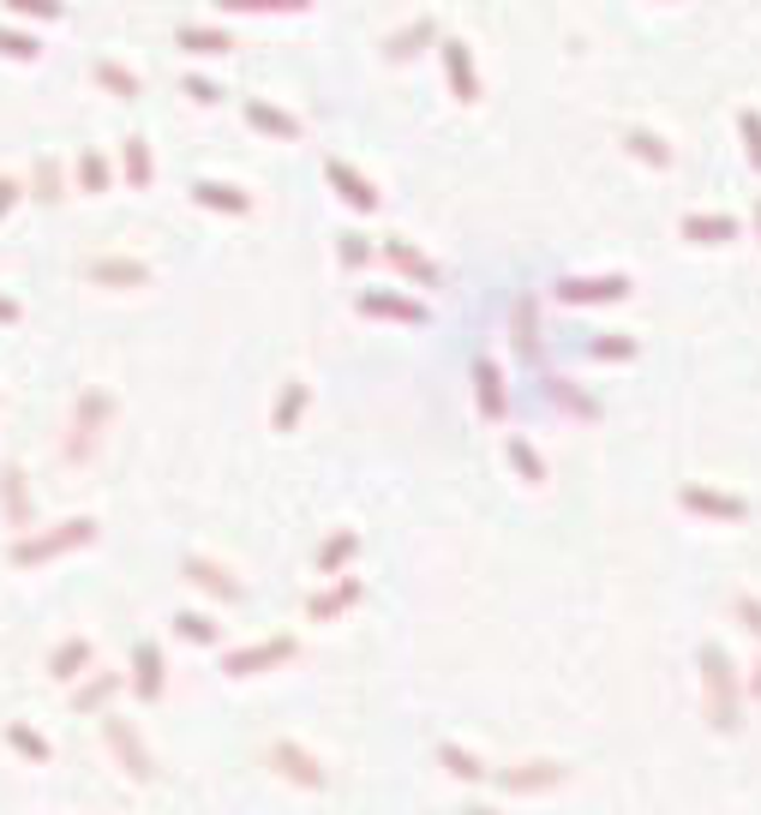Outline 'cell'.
Listing matches in <instances>:
<instances>
[{"mask_svg": "<svg viewBox=\"0 0 761 815\" xmlns=\"http://www.w3.org/2000/svg\"><path fill=\"white\" fill-rule=\"evenodd\" d=\"M295 654H300L295 635H264V642L228 647V654H222V671H228V678H264V671H283Z\"/></svg>", "mask_w": 761, "mask_h": 815, "instance_id": "obj_6", "label": "cell"}, {"mask_svg": "<svg viewBox=\"0 0 761 815\" xmlns=\"http://www.w3.org/2000/svg\"><path fill=\"white\" fill-rule=\"evenodd\" d=\"M630 145H636V157H648V162H671V150L659 145V138H648V133H630Z\"/></svg>", "mask_w": 761, "mask_h": 815, "instance_id": "obj_39", "label": "cell"}, {"mask_svg": "<svg viewBox=\"0 0 761 815\" xmlns=\"http://www.w3.org/2000/svg\"><path fill=\"white\" fill-rule=\"evenodd\" d=\"M7 744L19 749L24 761H36V768H48V761H55V744H48V737L36 732L31 720H12V725H7Z\"/></svg>", "mask_w": 761, "mask_h": 815, "instance_id": "obj_18", "label": "cell"}, {"mask_svg": "<svg viewBox=\"0 0 761 815\" xmlns=\"http://www.w3.org/2000/svg\"><path fill=\"white\" fill-rule=\"evenodd\" d=\"M120 162H126V181H132V186H150V145L138 133L120 145Z\"/></svg>", "mask_w": 761, "mask_h": 815, "instance_id": "obj_30", "label": "cell"}, {"mask_svg": "<svg viewBox=\"0 0 761 815\" xmlns=\"http://www.w3.org/2000/svg\"><path fill=\"white\" fill-rule=\"evenodd\" d=\"M557 295H564V300H624L630 283H624V276H606V283H564Z\"/></svg>", "mask_w": 761, "mask_h": 815, "instance_id": "obj_23", "label": "cell"}, {"mask_svg": "<svg viewBox=\"0 0 761 815\" xmlns=\"http://www.w3.org/2000/svg\"><path fill=\"white\" fill-rule=\"evenodd\" d=\"M462 815H504V810H492V804H468Z\"/></svg>", "mask_w": 761, "mask_h": 815, "instance_id": "obj_45", "label": "cell"}, {"mask_svg": "<svg viewBox=\"0 0 761 815\" xmlns=\"http://www.w3.org/2000/svg\"><path fill=\"white\" fill-rule=\"evenodd\" d=\"M731 611H738V623L761 642V600H756V594H738V600H731Z\"/></svg>", "mask_w": 761, "mask_h": 815, "instance_id": "obj_35", "label": "cell"}, {"mask_svg": "<svg viewBox=\"0 0 761 815\" xmlns=\"http://www.w3.org/2000/svg\"><path fill=\"white\" fill-rule=\"evenodd\" d=\"M19 193H24V186H19V181H12V174H0V216H7V210H12V204H19Z\"/></svg>", "mask_w": 761, "mask_h": 815, "instance_id": "obj_40", "label": "cell"}, {"mask_svg": "<svg viewBox=\"0 0 761 815\" xmlns=\"http://www.w3.org/2000/svg\"><path fill=\"white\" fill-rule=\"evenodd\" d=\"M264 768H270L276 780L300 785V792H324L330 785V768L307 744H295V737H270V744H264Z\"/></svg>", "mask_w": 761, "mask_h": 815, "instance_id": "obj_4", "label": "cell"}, {"mask_svg": "<svg viewBox=\"0 0 761 815\" xmlns=\"http://www.w3.org/2000/svg\"><path fill=\"white\" fill-rule=\"evenodd\" d=\"M103 744H108L114 768H120L126 780H138V785L157 780V756H150V744L138 737L132 720H120V713H103Z\"/></svg>", "mask_w": 761, "mask_h": 815, "instance_id": "obj_5", "label": "cell"}, {"mask_svg": "<svg viewBox=\"0 0 761 815\" xmlns=\"http://www.w3.org/2000/svg\"><path fill=\"white\" fill-rule=\"evenodd\" d=\"M354 606H360V582H354V576H342L336 588L312 594V600H307V618H312V623H336L342 611H354Z\"/></svg>", "mask_w": 761, "mask_h": 815, "instance_id": "obj_15", "label": "cell"}, {"mask_svg": "<svg viewBox=\"0 0 761 815\" xmlns=\"http://www.w3.org/2000/svg\"><path fill=\"white\" fill-rule=\"evenodd\" d=\"M504 450H510V462H516V474L528 480V486H545V462H540V450L528 438H510L504 444Z\"/></svg>", "mask_w": 761, "mask_h": 815, "instance_id": "obj_27", "label": "cell"}, {"mask_svg": "<svg viewBox=\"0 0 761 815\" xmlns=\"http://www.w3.org/2000/svg\"><path fill=\"white\" fill-rule=\"evenodd\" d=\"M246 120H252V126H264V133H283V138H295V133H300V126L288 120V114H276L270 102H246Z\"/></svg>", "mask_w": 761, "mask_h": 815, "instance_id": "obj_32", "label": "cell"}, {"mask_svg": "<svg viewBox=\"0 0 761 815\" xmlns=\"http://www.w3.org/2000/svg\"><path fill=\"white\" fill-rule=\"evenodd\" d=\"M474 378H480V414L498 420V414H504V378H498V366H492V360H474Z\"/></svg>", "mask_w": 761, "mask_h": 815, "instance_id": "obj_22", "label": "cell"}, {"mask_svg": "<svg viewBox=\"0 0 761 815\" xmlns=\"http://www.w3.org/2000/svg\"><path fill=\"white\" fill-rule=\"evenodd\" d=\"M683 234L690 240H731L738 222H731V216H683Z\"/></svg>", "mask_w": 761, "mask_h": 815, "instance_id": "obj_31", "label": "cell"}, {"mask_svg": "<svg viewBox=\"0 0 761 815\" xmlns=\"http://www.w3.org/2000/svg\"><path fill=\"white\" fill-rule=\"evenodd\" d=\"M60 193H67V174H60V157H55V150H43V157L31 162V198H36V204H55Z\"/></svg>", "mask_w": 761, "mask_h": 815, "instance_id": "obj_17", "label": "cell"}, {"mask_svg": "<svg viewBox=\"0 0 761 815\" xmlns=\"http://www.w3.org/2000/svg\"><path fill=\"white\" fill-rule=\"evenodd\" d=\"M360 552V533L354 528H342V533H330V540L319 546V570L324 576H342V570H348V558Z\"/></svg>", "mask_w": 761, "mask_h": 815, "instance_id": "obj_20", "label": "cell"}, {"mask_svg": "<svg viewBox=\"0 0 761 815\" xmlns=\"http://www.w3.org/2000/svg\"><path fill=\"white\" fill-rule=\"evenodd\" d=\"M132 690L138 702H162V690H169V659H162V647L150 642H132Z\"/></svg>", "mask_w": 761, "mask_h": 815, "instance_id": "obj_11", "label": "cell"}, {"mask_svg": "<svg viewBox=\"0 0 761 815\" xmlns=\"http://www.w3.org/2000/svg\"><path fill=\"white\" fill-rule=\"evenodd\" d=\"M438 768L450 773V780H462V785H480V780H492V768H486V761H480L474 749L450 744V737H443V744H438Z\"/></svg>", "mask_w": 761, "mask_h": 815, "instance_id": "obj_16", "label": "cell"}, {"mask_svg": "<svg viewBox=\"0 0 761 815\" xmlns=\"http://www.w3.org/2000/svg\"><path fill=\"white\" fill-rule=\"evenodd\" d=\"M84 276L103 288H145L150 283V264L145 259H126V252H96V259H84Z\"/></svg>", "mask_w": 761, "mask_h": 815, "instance_id": "obj_10", "label": "cell"}, {"mask_svg": "<svg viewBox=\"0 0 761 815\" xmlns=\"http://www.w3.org/2000/svg\"><path fill=\"white\" fill-rule=\"evenodd\" d=\"M79 186H84V193H108V157L96 145L79 150Z\"/></svg>", "mask_w": 761, "mask_h": 815, "instance_id": "obj_26", "label": "cell"}, {"mask_svg": "<svg viewBox=\"0 0 761 815\" xmlns=\"http://www.w3.org/2000/svg\"><path fill=\"white\" fill-rule=\"evenodd\" d=\"M0 55H12V60H36V55H43V43H36L31 31H12V24H0Z\"/></svg>", "mask_w": 761, "mask_h": 815, "instance_id": "obj_33", "label": "cell"}, {"mask_svg": "<svg viewBox=\"0 0 761 815\" xmlns=\"http://www.w3.org/2000/svg\"><path fill=\"white\" fill-rule=\"evenodd\" d=\"M492 780H498L510 797H545V792H557V785L569 780V768H564V761H545V756H540V761H516V768H498Z\"/></svg>", "mask_w": 761, "mask_h": 815, "instance_id": "obj_7", "label": "cell"}, {"mask_svg": "<svg viewBox=\"0 0 761 815\" xmlns=\"http://www.w3.org/2000/svg\"><path fill=\"white\" fill-rule=\"evenodd\" d=\"M695 666H702V713H707V725H714L719 737H738V732H743V702H750V690H743V678H738V666H731V654H726L719 642H702Z\"/></svg>", "mask_w": 761, "mask_h": 815, "instance_id": "obj_1", "label": "cell"}, {"mask_svg": "<svg viewBox=\"0 0 761 815\" xmlns=\"http://www.w3.org/2000/svg\"><path fill=\"white\" fill-rule=\"evenodd\" d=\"M683 509H690V516H714V521H743V516H750V498H738V492L683 486Z\"/></svg>", "mask_w": 761, "mask_h": 815, "instance_id": "obj_14", "label": "cell"}, {"mask_svg": "<svg viewBox=\"0 0 761 815\" xmlns=\"http://www.w3.org/2000/svg\"><path fill=\"white\" fill-rule=\"evenodd\" d=\"M181 576L193 582V588H205L210 600H222V606H240V600H246V582H240L228 564H217V558H198V552H186Z\"/></svg>", "mask_w": 761, "mask_h": 815, "instance_id": "obj_9", "label": "cell"}, {"mask_svg": "<svg viewBox=\"0 0 761 815\" xmlns=\"http://www.w3.org/2000/svg\"><path fill=\"white\" fill-rule=\"evenodd\" d=\"M300 414H307V384H300V378H288V390H283V397H276V408H270V426H276V432H295Z\"/></svg>", "mask_w": 761, "mask_h": 815, "instance_id": "obj_21", "label": "cell"}, {"mask_svg": "<svg viewBox=\"0 0 761 815\" xmlns=\"http://www.w3.org/2000/svg\"><path fill=\"white\" fill-rule=\"evenodd\" d=\"M114 414H120V402L108 397L103 384L79 390V402H72V420H67V438H60V462L67 468H84L96 450H103V432L114 426Z\"/></svg>", "mask_w": 761, "mask_h": 815, "instance_id": "obj_2", "label": "cell"}, {"mask_svg": "<svg viewBox=\"0 0 761 815\" xmlns=\"http://www.w3.org/2000/svg\"><path fill=\"white\" fill-rule=\"evenodd\" d=\"M743 138H750V162H761V120L756 114H743Z\"/></svg>", "mask_w": 761, "mask_h": 815, "instance_id": "obj_41", "label": "cell"}, {"mask_svg": "<svg viewBox=\"0 0 761 815\" xmlns=\"http://www.w3.org/2000/svg\"><path fill=\"white\" fill-rule=\"evenodd\" d=\"M91 540H96V521L91 516H67V521H55V528H31L24 540H12L7 564L36 570V564H55V558L79 552V546H91Z\"/></svg>", "mask_w": 761, "mask_h": 815, "instance_id": "obj_3", "label": "cell"}, {"mask_svg": "<svg viewBox=\"0 0 761 815\" xmlns=\"http://www.w3.org/2000/svg\"><path fill=\"white\" fill-rule=\"evenodd\" d=\"M120 671H91V678H79V684H72V696H67V702H72V713H91V720H103V713H114L108 702H114V696H120Z\"/></svg>", "mask_w": 761, "mask_h": 815, "instance_id": "obj_13", "label": "cell"}, {"mask_svg": "<svg viewBox=\"0 0 761 815\" xmlns=\"http://www.w3.org/2000/svg\"><path fill=\"white\" fill-rule=\"evenodd\" d=\"M743 690H750L756 702H761V654H756V671H750V678H743Z\"/></svg>", "mask_w": 761, "mask_h": 815, "instance_id": "obj_44", "label": "cell"}, {"mask_svg": "<svg viewBox=\"0 0 761 815\" xmlns=\"http://www.w3.org/2000/svg\"><path fill=\"white\" fill-rule=\"evenodd\" d=\"M181 48H193V55H228V31H205V24H181Z\"/></svg>", "mask_w": 761, "mask_h": 815, "instance_id": "obj_28", "label": "cell"}, {"mask_svg": "<svg viewBox=\"0 0 761 815\" xmlns=\"http://www.w3.org/2000/svg\"><path fill=\"white\" fill-rule=\"evenodd\" d=\"M91 72H96V84H108L114 96H138V72L132 67H120V60H91Z\"/></svg>", "mask_w": 761, "mask_h": 815, "instance_id": "obj_24", "label": "cell"}, {"mask_svg": "<svg viewBox=\"0 0 761 815\" xmlns=\"http://www.w3.org/2000/svg\"><path fill=\"white\" fill-rule=\"evenodd\" d=\"M174 635H186V642H198V647H217V618H210V611H181V618H174Z\"/></svg>", "mask_w": 761, "mask_h": 815, "instance_id": "obj_25", "label": "cell"}, {"mask_svg": "<svg viewBox=\"0 0 761 815\" xmlns=\"http://www.w3.org/2000/svg\"><path fill=\"white\" fill-rule=\"evenodd\" d=\"M186 91H193L198 102H217L222 91H217V84H210V79H186Z\"/></svg>", "mask_w": 761, "mask_h": 815, "instance_id": "obj_42", "label": "cell"}, {"mask_svg": "<svg viewBox=\"0 0 761 815\" xmlns=\"http://www.w3.org/2000/svg\"><path fill=\"white\" fill-rule=\"evenodd\" d=\"M330 181H336L342 193H348V204H360V210H372V204H378V193H372V186H366L360 174L348 169V162H330Z\"/></svg>", "mask_w": 761, "mask_h": 815, "instance_id": "obj_29", "label": "cell"}, {"mask_svg": "<svg viewBox=\"0 0 761 815\" xmlns=\"http://www.w3.org/2000/svg\"><path fill=\"white\" fill-rule=\"evenodd\" d=\"M222 12H270V7H307V0H217Z\"/></svg>", "mask_w": 761, "mask_h": 815, "instance_id": "obj_38", "label": "cell"}, {"mask_svg": "<svg viewBox=\"0 0 761 815\" xmlns=\"http://www.w3.org/2000/svg\"><path fill=\"white\" fill-rule=\"evenodd\" d=\"M443 60H450V79H456V96H462V102H474V91H480V84L468 79V60H462V43H443Z\"/></svg>", "mask_w": 761, "mask_h": 815, "instance_id": "obj_34", "label": "cell"}, {"mask_svg": "<svg viewBox=\"0 0 761 815\" xmlns=\"http://www.w3.org/2000/svg\"><path fill=\"white\" fill-rule=\"evenodd\" d=\"M19 318H24V312H19V300L0 295V324H19Z\"/></svg>", "mask_w": 761, "mask_h": 815, "instance_id": "obj_43", "label": "cell"}, {"mask_svg": "<svg viewBox=\"0 0 761 815\" xmlns=\"http://www.w3.org/2000/svg\"><path fill=\"white\" fill-rule=\"evenodd\" d=\"M7 7L24 12V19H60V12H67L60 0H7Z\"/></svg>", "mask_w": 761, "mask_h": 815, "instance_id": "obj_37", "label": "cell"}, {"mask_svg": "<svg viewBox=\"0 0 761 815\" xmlns=\"http://www.w3.org/2000/svg\"><path fill=\"white\" fill-rule=\"evenodd\" d=\"M91 659H96L91 635H67V642L48 647V678H55V684H79V678H91Z\"/></svg>", "mask_w": 761, "mask_h": 815, "instance_id": "obj_12", "label": "cell"}, {"mask_svg": "<svg viewBox=\"0 0 761 815\" xmlns=\"http://www.w3.org/2000/svg\"><path fill=\"white\" fill-rule=\"evenodd\" d=\"M360 306H366V312H390V318H426L420 306H408V300H384V295H366Z\"/></svg>", "mask_w": 761, "mask_h": 815, "instance_id": "obj_36", "label": "cell"}, {"mask_svg": "<svg viewBox=\"0 0 761 815\" xmlns=\"http://www.w3.org/2000/svg\"><path fill=\"white\" fill-rule=\"evenodd\" d=\"M193 198L210 204V210H228V216H246V210H252V198L240 193V186H222V181H198Z\"/></svg>", "mask_w": 761, "mask_h": 815, "instance_id": "obj_19", "label": "cell"}, {"mask_svg": "<svg viewBox=\"0 0 761 815\" xmlns=\"http://www.w3.org/2000/svg\"><path fill=\"white\" fill-rule=\"evenodd\" d=\"M0 516H7L12 540H24V533L36 528V504H31V474H24L19 462H0Z\"/></svg>", "mask_w": 761, "mask_h": 815, "instance_id": "obj_8", "label": "cell"}, {"mask_svg": "<svg viewBox=\"0 0 761 815\" xmlns=\"http://www.w3.org/2000/svg\"><path fill=\"white\" fill-rule=\"evenodd\" d=\"M756 222H761V216H756Z\"/></svg>", "mask_w": 761, "mask_h": 815, "instance_id": "obj_46", "label": "cell"}]
</instances>
